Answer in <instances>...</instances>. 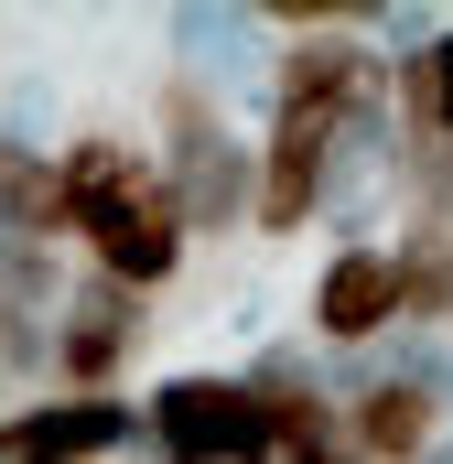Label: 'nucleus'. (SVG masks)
Here are the masks:
<instances>
[{
	"label": "nucleus",
	"mask_w": 453,
	"mask_h": 464,
	"mask_svg": "<svg viewBox=\"0 0 453 464\" xmlns=\"http://www.w3.org/2000/svg\"><path fill=\"white\" fill-rule=\"evenodd\" d=\"M140 335H151V292L87 270L54 303V400H119V378L140 367Z\"/></svg>",
	"instance_id": "2"
},
{
	"label": "nucleus",
	"mask_w": 453,
	"mask_h": 464,
	"mask_svg": "<svg viewBox=\"0 0 453 464\" xmlns=\"http://www.w3.org/2000/svg\"><path fill=\"white\" fill-rule=\"evenodd\" d=\"M76 248H87V270L98 281H130V292H173L184 281V259H195V227H184V206H173V184L151 173L130 206H109V217H87L76 227Z\"/></svg>",
	"instance_id": "3"
},
{
	"label": "nucleus",
	"mask_w": 453,
	"mask_h": 464,
	"mask_svg": "<svg viewBox=\"0 0 453 464\" xmlns=\"http://www.w3.org/2000/svg\"><path fill=\"white\" fill-rule=\"evenodd\" d=\"M335 151H345L335 119H270L259 130V206H248V227L259 237H303L335 206Z\"/></svg>",
	"instance_id": "5"
},
{
	"label": "nucleus",
	"mask_w": 453,
	"mask_h": 464,
	"mask_svg": "<svg viewBox=\"0 0 453 464\" xmlns=\"http://www.w3.org/2000/svg\"><path fill=\"white\" fill-rule=\"evenodd\" d=\"M237 378L270 411V464H356L345 454V400H335V378L313 367V346H270V356H248Z\"/></svg>",
	"instance_id": "4"
},
{
	"label": "nucleus",
	"mask_w": 453,
	"mask_h": 464,
	"mask_svg": "<svg viewBox=\"0 0 453 464\" xmlns=\"http://www.w3.org/2000/svg\"><path fill=\"white\" fill-rule=\"evenodd\" d=\"M303 324H313V346H335V356L389 346V324H400L389 237H335V259L313 270V303H303Z\"/></svg>",
	"instance_id": "6"
},
{
	"label": "nucleus",
	"mask_w": 453,
	"mask_h": 464,
	"mask_svg": "<svg viewBox=\"0 0 453 464\" xmlns=\"http://www.w3.org/2000/svg\"><path fill=\"white\" fill-rule=\"evenodd\" d=\"M11 378H43L54 389V314H33V303H0V389Z\"/></svg>",
	"instance_id": "12"
},
{
	"label": "nucleus",
	"mask_w": 453,
	"mask_h": 464,
	"mask_svg": "<svg viewBox=\"0 0 453 464\" xmlns=\"http://www.w3.org/2000/svg\"><path fill=\"white\" fill-rule=\"evenodd\" d=\"M389 109H400V140H453V33L389 54Z\"/></svg>",
	"instance_id": "11"
},
{
	"label": "nucleus",
	"mask_w": 453,
	"mask_h": 464,
	"mask_svg": "<svg viewBox=\"0 0 453 464\" xmlns=\"http://www.w3.org/2000/svg\"><path fill=\"white\" fill-rule=\"evenodd\" d=\"M389 281H400V324H410V335H443L453 324V227L443 217H400Z\"/></svg>",
	"instance_id": "10"
},
{
	"label": "nucleus",
	"mask_w": 453,
	"mask_h": 464,
	"mask_svg": "<svg viewBox=\"0 0 453 464\" xmlns=\"http://www.w3.org/2000/svg\"><path fill=\"white\" fill-rule=\"evenodd\" d=\"M119 464H162V454H151V443H140V454H119Z\"/></svg>",
	"instance_id": "13"
},
{
	"label": "nucleus",
	"mask_w": 453,
	"mask_h": 464,
	"mask_svg": "<svg viewBox=\"0 0 453 464\" xmlns=\"http://www.w3.org/2000/svg\"><path fill=\"white\" fill-rule=\"evenodd\" d=\"M162 162H151V140L140 130H76L65 151H54V195H65V237L87 227V217H109V206H130L140 184H151Z\"/></svg>",
	"instance_id": "8"
},
{
	"label": "nucleus",
	"mask_w": 453,
	"mask_h": 464,
	"mask_svg": "<svg viewBox=\"0 0 453 464\" xmlns=\"http://www.w3.org/2000/svg\"><path fill=\"white\" fill-rule=\"evenodd\" d=\"M140 443L162 464H270V411L226 367H173L140 400Z\"/></svg>",
	"instance_id": "1"
},
{
	"label": "nucleus",
	"mask_w": 453,
	"mask_h": 464,
	"mask_svg": "<svg viewBox=\"0 0 453 464\" xmlns=\"http://www.w3.org/2000/svg\"><path fill=\"white\" fill-rule=\"evenodd\" d=\"M443 389H421V378H367V389H345V454L356 464H432L443 443Z\"/></svg>",
	"instance_id": "7"
},
{
	"label": "nucleus",
	"mask_w": 453,
	"mask_h": 464,
	"mask_svg": "<svg viewBox=\"0 0 453 464\" xmlns=\"http://www.w3.org/2000/svg\"><path fill=\"white\" fill-rule=\"evenodd\" d=\"M0 237L22 248H65V195H54V151L33 130L0 119Z\"/></svg>",
	"instance_id": "9"
}]
</instances>
